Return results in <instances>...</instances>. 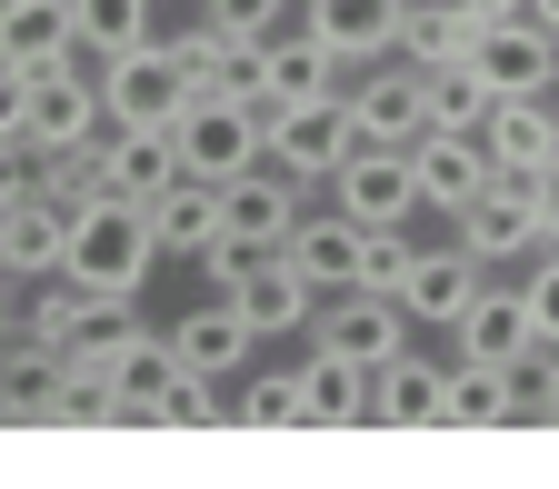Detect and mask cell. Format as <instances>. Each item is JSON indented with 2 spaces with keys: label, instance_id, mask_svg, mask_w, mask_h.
<instances>
[{
  "label": "cell",
  "instance_id": "obj_8",
  "mask_svg": "<svg viewBox=\"0 0 559 489\" xmlns=\"http://www.w3.org/2000/svg\"><path fill=\"white\" fill-rule=\"evenodd\" d=\"M450 220H460V250H469L479 270L549 250V240H539V210H530V180H500V170H489V190H479V200H460Z\"/></svg>",
  "mask_w": 559,
  "mask_h": 489
},
{
  "label": "cell",
  "instance_id": "obj_13",
  "mask_svg": "<svg viewBox=\"0 0 559 489\" xmlns=\"http://www.w3.org/2000/svg\"><path fill=\"white\" fill-rule=\"evenodd\" d=\"M210 200H221V240H240V250H280V240H290V220H300V180H280L270 160L260 170H240V180H221V190H210Z\"/></svg>",
  "mask_w": 559,
  "mask_h": 489
},
{
  "label": "cell",
  "instance_id": "obj_14",
  "mask_svg": "<svg viewBox=\"0 0 559 489\" xmlns=\"http://www.w3.org/2000/svg\"><path fill=\"white\" fill-rule=\"evenodd\" d=\"M340 310H310L320 320V349H340V360H360V370H380L390 349H409V310H400V290H330Z\"/></svg>",
  "mask_w": 559,
  "mask_h": 489
},
{
  "label": "cell",
  "instance_id": "obj_16",
  "mask_svg": "<svg viewBox=\"0 0 559 489\" xmlns=\"http://www.w3.org/2000/svg\"><path fill=\"white\" fill-rule=\"evenodd\" d=\"M479 151H489L500 180H539L559 160V110L549 100H489L479 110Z\"/></svg>",
  "mask_w": 559,
  "mask_h": 489
},
{
  "label": "cell",
  "instance_id": "obj_1",
  "mask_svg": "<svg viewBox=\"0 0 559 489\" xmlns=\"http://www.w3.org/2000/svg\"><path fill=\"white\" fill-rule=\"evenodd\" d=\"M160 270V240H151V210L120 200V190H91L70 200V240H60V279L70 290H130Z\"/></svg>",
  "mask_w": 559,
  "mask_h": 489
},
{
  "label": "cell",
  "instance_id": "obj_37",
  "mask_svg": "<svg viewBox=\"0 0 559 489\" xmlns=\"http://www.w3.org/2000/svg\"><path fill=\"white\" fill-rule=\"evenodd\" d=\"M31 190V140H0V200Z\"/></svg>",
  "mask_w": 559,
  "mask_h": 489
},
{
  "label": "cell",
  "instance_id": "obj_20",
  "mask_svg": "<svg viewBox=\"0 0 559 489\" xmlns=\"http://www.w3.org/2000/svg\"><path fill=\"white\" fill-rule=\"evenodd\" d=\"M450 349H460V360H520L530 370V310H520V290L479 279V290L460 300V320H450Z\"/></svg>",
  "mask_w": 559,
  "mask_h": 489
},
{
  "label": "cell",
  "instance_id": "obj_6",
  "mask_svg": "<svg viewBox=\"0 0 559 489\" xmlns=\"http://www.w3.org/2000/svg\"><path fill=\"white\" fill-rule=\"evenodd\" d=\"M469 70H479L489 100H549V91H559V31H539L530 11L479 21V31H469Z\"/></svg>",
  "mask_w": 559,
  "mask_h": 489
},
{
  "label": "cell",
  "instance_id": "obj_39",
  "mask_svg": "<svg viewBox=\"0 0 559 489\" xmlns=\"http://www.w3.org/2000/svg\"><path fill=\"white\" fill-rule=\"evenodd\" d=\"M460 11H469V21H510L520 0H460Z\"/></svg>",
  "mask_w": 559,
  "mask_h": 489
},
{
  "label": "cell",
  "instance_id": "obj_32",
  "mask_svg": "<svg viewBox=\"0 0 559 489\" xmlns=\"http://www.w3.org/2000/svg\"><path fill=\"white\" fill-rule=\"evenodd\" d=\"M520 310H530V349H559V240H549V250H530Z\"/></svg>",
  "mask_w": 559,
  "mask_h": 489
},
{
  "label": "cell",
  "instance_id": "obj_29",
  "mask_svg": "<svg viewBox=\"0 0 559 489\" xmlns=\"http://www.w3.org/2000/svg\"><path fill=\"white\" fill-rule=\"evenodd\" d=\"M479 110H489V91H479L469 60L419 70V130H479Z\"/></svg>",
  "mask_w": 559,
  "mask_h": 489
},
{
  "label": "cell",
  "instance_id": "obj_12",
  "mask_svg": "<svg viewBox=\"0 0 559 489\" xmlns=\"http://www.w3.org/2000/svg\"><path fill=\"white\" fill-rule=\"evenodd\" d=\"M409 151V190H419V210H450L460 200H479L489 190V151H479V130H419V140H400Z\"/></svg>",
  "mask_w": 559,
  "mask_h": 489
},
{
  "label": "cell",
  "instance_id": "obj_7",
  "mask_svg": "<svg viewBox=\"0 0 559 489\" xmlns=\"http://www.w3.org/2000/svg\"><path fill=\"white\" fill-rule=\"evenodd\" d=\"M320 190H330V210H340V220H360V230L409 220V210H419V190H409V151H400V140H349V151H340V170H330Z\"/></svg>",
  "mask_w": 559,
  "mask_h": 489
},
{
  "label": "cell",
  "instance_id": "obj_10",
  "mask_svg": "<svg viewBox=\"0 0 559 489\" xmlns=\"http://www.w3.org/2000/svg\"><path fill=\"white\" fill-rule=\"evenodd\" d=\"M240 320H250V339H280V330H310V310H320V290L280 260V250H250L240 270H230V290H221Z\"/></svg>",
  "mask_w": 559,
  "mask_h": 489
},
{
  "label": "cell",
  "instance_id": "obj_15",
  "mask_svg": "<svg viewBox=\"0 0 559 489\" xmlns=\"http://www.w3.org/2000/svg\"><path fill=\"white\" fill-rule=\"evenodd\" d=\"M400 11H409V0H300V31L340 70H360V60H390L400 50Z\"/></svg>",
  "mask_w": 559,
  "mask_h": 489
},
{
  "label": "cell",
  "instance_id": "obj_19",
  "mask_svg": "<svg viewBox=\"0 0 559 489\" xmlns=\"http://www.w3.org/2000/svg\"><path fill=\"white\" fill-rule=\"evenodd\" d=\"M479 279H489V270H479L460 240H450V250H430V240H419V250H409V270H400V310H409V330H419V320H430V330H450V320H460V300L479 290Z\"/></svg>",
  "mask_w": 559,
  "mask_h": 489
},
{
  "label": "cell",
  "instance_id": "obj_33",
  "mask_svg": "<svg viewBox=\"0 0 559 489\" xmlns=\"http://www.w3.org/2000/svg\"><path fill=\"white\" fill-rule=\"evenodd\" d=\"M230 419H250V430H300V390H290V370H280V380H250V390L230 399Z\"/></svg>",
  "mask_w": 559,
  "mask_h": 489
},
{
  "label": "cell",
  "instance_id": "obj_34",
  "mask_svg": "<svg viewBox=\"0 0 559 489\" xmlns=\"http://www.w3.org/2000/svg\"><path fill=\"white\" fill-rule=\"evenodd\" d=\"M200 31H221V40H270L280 31V0H200Z\"/></svg>",
  "mask_w": 559,
  "mask_h": 489
},
{
  "label": "cell",
  "instance_id": "obj_26",
  "mask_svg": "<svg viewBox=\"0 0 559 489\" xmlns=\"http://www.w3.org/2000/svg\"><path fill=\"white\" fill-rule=\"evenodd\" d=\"M0 60H11V70L81 60V40H70V0H0Z\"/></svg>",
  "mask_w": 559,
  "mask_h": 489
},
{
  "label": "cell",
  "instance_id": "obj_23",
  "mask_svg": "<svg viewBox=\"0 0 559 489\" xmlns=\"http://www.w3.org/2000/svg\"><path fill=\"white\" fill-rule=\"evenodd\" d=\"M370 419L380 430H440V360L390 349V360L370 370Z\"/></svg>",
  "mask_w": 559,
  "mask_h": 489
},
{
  "label": "cell",
  "instance_id": "obj_25",
  "mask_svg": "<svg viewBox=\"0 0 559 489\" xmlns=\"http://www.w3.org/2000/svg\"><path fill=\"white\" fill-rule=\"evenodd\" d=\"M170 180H180L170 130H100V190H120V200H160Z\"/></svg>",
  "mask_w": 559,
  "mask_h": 489
},
{
  "label": "cell",
  "instance_id": "obj_11",
  "mask_svg": "<svg viewBox=\"0 0 559 489\" xmlns=\"http://www.w3.org/2000/svg\"><path fill=\"white\" fill-rule=\"evenodd\" d=\"M530 380L520 360H450L440 370V430H520Z\"/></svg>",
  "mask_w": 559,
  "mask_h": 489
},
{
  "label": "cell",
  "instance_id": "obj_18",
  "mask_svg": "<svg viewBox=\"0 0 559 489\" xmlns=\"http://www.w3.org/2000/svg\"><path fill=\"white\" fill-rule=\"evenodd\" d=\"M160 339H170V360H180L190 380H230V370L250 360V349H260V339H250V320H240L221 290H210V310H180Z\"/></svg>",
  "mask_w": 559,
  "mask_h": 489
},
{
  "label": "cell",
  "instance_id": "obj_31",
  "mask_svg": "<svg viewBox=\"0 0 559 489\" xmlns=\"http://www.w3.org/2000/svg\"><path fill=\"white\" fill-rule=\"evenodd\" d=\"M31 190H50L60 210L100 190V140H70V151H31Z\"/></svg>",
  "mask_w": 559,
  "mask_h": 489
},
{
  "label": "cell",
  "instance_id": "obj_36",
  "mask_svg": "<svg viewBox=\"0 0 559 489\" xmlns=\"http://www.w3.org/2000/svg\"><path fill=\"white\" fill-rule=\"evenodd\" d=\"M530 210H539V240H559V160L530 180Z\"/></svg>",
  "mask_w": 559,
  "mask_h": 489
},
{
  "label": "cell",
  "instance_id": "obj_21",
  "mask_svg": "<svg viewBox=\"0 0 559 489\" xmlns=\"http://www.w3.org/2000/svg\"><path fill=\"white\" fill-rule=\"evenodd\" d=\"M280 260H290L310 290L330 300V290H349V279H360V220H340V210H300L290 240H280Z\"/></svg>",
  "mask_w": 559,
  "mask_h": 489
},
{
  "label": "cell",
  "instance_id": "obj_17",
  "mask_svg": "<svg viewBox=\"0 0 559 489\" xmlns=\"http://www.w3.org/2000/svg\"><path fill=\"white\" fill-rule=\"evenodd\" d=\"M340 110H349V140H419V70L360 60V81H340Z\"/></svg>",
  "mask_w": 559,
  "mask_h": 489
},
{
  "label": "cell",
  "instance_id": "obj_38",
  "mask_svg": "<svg viewBox=\"0 0 559 489\" xmlns=\"http://www.w3.org/2000/svg\"><path fill=\"white\" fill-rule=\"evenodd\" d=\"M530 360H539V380H530V390H539V419L559 430V349H530Z\"/></svg>",
  "mask_w": 559,
  "mask_h": 489
},
{
  "label": "cell",
  "instance_id": "obj_27",
  "mask_svg": "<svg viewBox=\"0 0 559 489\" xmlns=\"http://www.w3.org/2000/svg\"><path fill=\"white\" fill-rule=\"evenodd\" d=\"M140 210H151L160 260H200V240L221 230V200H210V180H170L160 200H140Z\"/></svg>",
  "mask_w": 559,
  "mask_h": 489
},
{
  "label": "cell",
  "instance_id": "obj_24",
  "mask_svg": "<svg viewBox=\"0 0 559 489\" xmlns=\"http://www.w3.org/2000/svg\"><path fill=\"white\" fill-rule=\"evenodd\" d=\"M290 390H300V419H320V430H360L370 419V370L340 360V349H310L290 370Z\"/></svg>",
  "mask_w": 559,
  "mask_h": 489
},
{
  "label": "cell",
  "instance_id": "obj_40",
  "mask_svg": "<svg viewBox=\"0 0 559 489\" xmlns=\"http://www.w3.org/2000/svg\"><path fill=\"white\" fill-rule=\"evenodd\" d=\"M520 11H530V21H539V31H559V0H520Z\"/></svg>",
  "mask_w": 559,
  "mask_h": 489
},
{
  "label": "cell",
  "instance_id": "obj_30",
  "mask_svg": "<svg viewBox=\"0 0 559 489\" xmlns=\"http://www.w3.org/2000/svg\"><path fill=\"white\" fill-rule=\"evenodd\" d=\"M140 31H151V0H70V40H81V60H110Z\"/></svg>",
  "mask_w": 559,
  "mask_h": 489
},
{
  "label": "cell",
  "instance_id": "obj_22",
  "mask_svg": "<svg viewBox=\"0 0 559 489\" xmlns=\"http://www.w3.org/2000/svg\"><path fill=\"white\" fill-rule=\"evenodd\" d=\"M60 240H70V210L50 190L0 200V270H11V279H50L60 270Z\"/></svg>",
  "mask_w": 559,
  "mask_h": 489
},
{
  "label": "cell",
  "instance_id": "obj_2",
  "mask_svg": "<svg viewBox=\"0 0 559 489\" xmlns=\"http://www.w3.org/2000/svg\"><path fill=\"white\" fill-rule=\"evenodd\" d=\"M91 81H100V120H110V130H170V120L190 110L180 40H151V31H140L130 50H110Z\"/></svg>",
  "mask_w": 559,
  "mask_h": 489
},
{
  "label": "cell",
  "instance_id": "obj_5",
  "mask_svg": "<svg viewBox=\"0 0 559 489\" xmlns=\"http://www.w3.org/2000/svg\"><path fill=\"white\" fill-rule=\"evenodd\" d=\"M340 151H349V110H340V91H320V100H280V110H260V160H270L280 180H300V190H320V180L340 170Z\"/></svg>",
  "mask_w": 559,
  "mask_h": 489
},
{
  "label": "cell",
  "instance_id": "obj_41",
  "mask_svg": "<svg viewBox=\"0 0 559 489\" xmlns=\"http://www.w3.org/2000/svg\"><path fill=\"white\" fill-rule=\"evenodd\" d=\"M0 339H11V320H0Z\"/></svg>",
  "mask_w": 559,
  "mask_h": 489
},
{
  "label": "cell",
  "instance_id": "obj_35",
  "mask_svg": "<svg viewBox=\"0 0 559 489\" xmlns=\"http://www.w3.org/2000/svg\"><path fill=\"white\" fill-rule=\"evenodd\" d=\"M21 120H31V70L0 60V140H21Z\"/></svg>",
  "mask_w": 559,
  "mask_h": 489
},
{
  "label": "cell",
  "instance_id": "obj_4",
  "mask_svg": "<svg viewBox=\"0 0 559 489\" xmlns=\"http://www.w3.org/2000/svg\"><path fill=\"white\" fill-rule=\"evenodd\" d=\"M190 370L170 360V339L160 330H130L110 360H100V390H91V419L100 430H151V419L170 409V390H180Z\"/></svg>",
  "mask_w": 559,
  "mask_h": 489
},
{
  "label": "cell",
  "instance_id": "obj_9",
  "mask_svg": "<svg viewBox=\"0 0 559 489\" xmlns=\"http://www.w3.org/2000/svg\"><path fill=\"white\" fill-rule=\"evenodd\" d=\"M110 120H100V81L81 60H50V70H31V120H21V140L31 151H70V140H100Z\"/></svg>",
  "mask_w": 559,
  "mask_h": 489
},
{
  "label": "cell",
  "instance_id": "obj_28",
  "mask_svg": "<svg viewBox=\"0 0 559 489\" xmlns=\"http://www.w3.org/2000/svg\"><path fill=\"white\" fill-rule=\"evenodd\" d=\"M469 11H460V0H409V11H400V60L409 70H440V60H469Z\"/></svg>",
  "mask_w": 559,
  "mask_h": 489
},
{
  "label": "cell",
  "instance_id": "obj_3",
  "mask_svg": "<svg viewBox=\"0 0 559 489\" xmlns=\"http://www.w3.org/2000/svg\"><path fill=\"white\" fill-rule=\"evenodd\" d=\"M170 151H180V180H240L260 170V100L240 91H190V110L170 120Z\"/></svg>",
  "mask_w": 559,
  "mask_h": 489
}]
</instances>
